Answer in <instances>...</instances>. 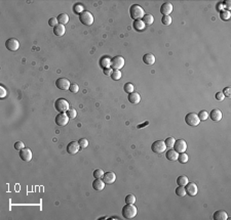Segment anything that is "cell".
<instances>
[{
    "instance_id": "cell-1",
    "label": "cell",
    "mask_w": 231,
    "mask_h": 220,
    "mask_svg": "<svg viewBox=\"0 0 231 220\" xmlns=\"http://www.w3.org/2000/svg\"><path fill=\"white\" fill-rule=\"evenodd\" d=\"M129 16L134 21H138V19H142L143 16H145L144 9L138 4H133L129 8Z\"/></svg>"
},
{
    "instance_id": "cell-2",
    "label": "cell",
    "mask_w": 231,
    "mask_h": 220,
    "mask_svg": "<svg viewBox=\"0 0 231 220\" xmlns=\"http://www.w3.org/2000/svg\"><path fill=\"white\" fill-rule=\"evenodd\" d=\"M137 213H138V210L134 206V204H126L125 207L122 208V216L126 219L135 218Z\"/></svg>"
},
{
    "instance_id": "cell-3",
    "label": "cell",
    "mask_w": 231,
    "mask_h": 220,
    "mask_svg": "<svg viewBox=\"0 0 231 220\" xmlns=\"http://www.w3.org/2000/svg\"><path fill=\"white\" fill-rule=\"evenodd\" d=\"M55 109L60 113H66L70 109V105L65 98H59L55 103Z\"/></svg>"
},
{
    "instance_id": "cell-4",
    "label": "cell",
    "mask_w": 231,
    "mask_h": 220,
    "mask_svg": "<svg viewBox=\"0 0 231 220\" xmlns=\"http://www.w3.org/2000/svg\"><path fill=\"white\" fill-rule=\"evenodd\" d=\"M185 122L187 125H189L191 127H196L199 125L200 120H199L198 116H197V114H195V113H189V114L186 115Z\"/></svg>"
},
{
    "instance_id": "cell-5",
    "label": "cell",
    "mask_w": 231,
    "mask_h": 220,
    "mask_svg": "<svg viewBox=\"0 0 231 220\" xmlns=\"http://www.w3.org/2000/svg\"><path fill=\"white\" fill-rule=\"evenodd\" d=\"M79 21L85 26H92V23H94V16H92V12L84 10L82 13L79 15Z\"/></svg>"
},
{
    "instance_id": "cell-6",
    "label": "cell",
    "mask_w": 231,
    "mask_h": 220,
    "mask_svg": "<svg viewBox=\"0 0 231 220\" xmlns=\"http://www.w3.org/2000/svg\"><path fill=\"white\" fill-rule=\"evenodd\" d=\"M165 148H167V145H165V142L163 140H157V141H154L151 145V149L153 153L156 154H162L165 152Z\"/></svg>"
},
{
    "instance_id": "cell-7",
    "label": "cell",
    "mask_w": 231,
    "mask_h": 220,
    "mask_svg": "<svg viewBox=\"0 0 231 220\" xmlns=\"http://www.w3.org/2000/svg\"><path fill=\"white\" fill-rule=\"evenodd\" d=\"M125 58L120 55L114 56L111 60V68L113 70H121L123 67H125Z\"/></svg>"
},
{
    "instance_id": "cell-8",
    "label": "cell",
    "mask_w": 231,
    "mask_h": 220,
    "mask_svg": "<svg viewBox=\"0 0 231 220\" xmlns=\"http://www.w3.org/2000/svg\"><path fill=\"white\" fill-rule=\"evenodd\" d=\"M174 149L178 154L185 153L186 149H187V143H186V141L184 139L176 140V141H175V145H174Z\"/></svg>"
},
{
    "instance_id": "cell-9",
    "label": "cell",
    "mask_w": 231,
    "mask_h": 220,
    "mask_svg": "<svg viewBox=\"0 0 231 220\" xmlns=\"http://www.w3.org/2000/svg\"><path fill=\"white\" fill-rule=\"evenodd\" d=\"M5 47L10 51H16L20 47V42L16 38H9L5 42Z\"/></svg>"
},
{
    "instance_id": "cell-10",
    "label": "cell",
    "mask_w": 231,
    "mask_h": 220,
    "mask_svg": "<svg viewBox=\"0 0 231 220\" xmlns=\"http://www.w3.org/2000/svg\"><path fill=\"white\" fill-rule=\"evenodd\" d=\"M56 86L61 90H69L71 84H70V81L67 78H59L56 81Z\"/></svg>"
},
{
    "instance_id": "cell-11",
    "label": "cell",
    "mask_w": 231,
    "mask_h": 220,
    "mask_svg": "<svg viewBox=\"0 0 231 220\" xmlns=\"http://www.w3.org/2000/svg\"><path fill=\"white\" fill-rule=\"evenodd\" d=\"M185 190H186V194H189L190 197L196 196L197 193H198V187H197V184H195L194 182H188L187 184L185 185Z\"/></svg>"
},
{
    "instance_id": "cell-12",
    "label": "cell",
    "mask_w": 231,
    "mask_h": 220,
    "mask_svg": "<svg viewBox=\"0 0 231 220\" xmlns=\"http://www.w3.org/2000/svg\"><path fill=\"white\" fill-rule=\"evenodd\" d=\"M69 122V117L65 113H60L57 117H56V124L60 127L66 126Z\"/></svg>"
},
{
    "instance_id": "cell-13",
    "label": "cell",
    "mask_w": 231,
    "mask_h": 220,
    "mask_svg": "<svg viewBox=\"0 0 231 220\" xmlns=\"http://www.w3.org/2000/svg\"><path fill=\"white\" fill-rule=\"evenodd\" d=\"M32 157H33V154L30 148H25L20 151V158L23 161H25V162H30V161L32 160Z\"/></svg>"
},
{
    "instance_id": "cell-14",
    "label": "cell",
    "mask_w": 231,
    "mask_h": 220,
    "mask_svg": "<svg viewBox=\"0 0 231 220\" xmlns=\"http://www.w3.org/2000/svg\"><path fill=\"white\" fill-rule=\"evenodd\" d=\"M174 6L171 2H164L163 4H161L160 6V13L163 16H170L171 12H173Z\"/></svg>"
},
{
    "instance_id": "cell-15",
    "label": "cell",
    "mask_w": 231,
    "mask_h": 220,
    "mask_svg": "<svg viewBox=\"0 0 231 220\" xmlns=\"http://www.w3.org/2000/svg\"><path fill=\"white\" fill-rule=\"evenodd\" d=\"M79 148H80V146H79L78 141H71L70 143H68V145H67V153L70 155H75L79 152Z\"/></svg>"
},
{
    "instance_id": "cell-16",
    "label": "cell",
    "mask_w": 231,
    "mask_h": 220,
    "mask_svg": "<svg viewBox=\"0 0 231 220\" xmlns=\"http://www.w3.org/2000/svg\"><path fill=\"white\" fill-rule=\"evenodd\" d=\"M102 179L106 184H113L116 181V174L114 172H107V173L104 174Z\"/></svg>"
},
{
    "instance_id": "cell-17",
    "label": "cell",
    "mask_w": 231,
    "mask_h": 220,
    "mask_svg": "<svg viewBox=\"0 0 231 220\" xmlns=\"http://www.w3.org/2000/svg\"><path fill=\"white\" fill-rule=\"evenodd\" d=\"M105 185H106V183L103 181L102 178H96L94 180V182H92V187H94V190L97 191L103 190L104 188H105Z\"/></svg>"
},
{
    "instance_id": "cell-18",
    "label": "cell",
    "mask_w": 231,
    "mask_h": 220,
    "mask_svg": "<svg viewBox=\"0 0 231 220\" xmlns=\"http://www.w3.org/2000/svg\"><path fill=\"white\" fill-rule=\"evenodd\" d=\"M155 61H156L155 56H154V54H152V53H146L143 56V61L147 66H152V65L155 63Z\"/></svg>"
},
{
    "instance_id": "cell-19",
    "label": "cell",
    "mask_w": 231,
    "mask_h": 220,
    "mask_svg": "<svg viewBox=\"0 0 231 220\" xmlns=\"http://www.w3.org/2000/svg\"><path fill=\"white\" fill-rule=\"evenodd\" d=\"M210 117H211V119H212L213 121H215V122H218V121H220V120L222 119V117H223V114H222V112L220 111V110L215 109V110H213V111L211 112Z\"/></svg>"
},
{
    "instance_id": "cell-20",
    "label": "cell",
    "mask_w": 231,
    "mask_h": 220,
    "mask_svg": "<svg viewBox=\"0 0 231 220\" xmlns=\"http://www.w3.org/2000/svg\"><path fill=\"white\" fill-rule=\"evenodd\" d=\"M128 101L131 103H133V105H137V103H139L141 101V95L139 93H137V92H133V93H129L128 94Z\"/></svg>"
},
{
    "instance_id": "cell-21",
    "label": "cell",
    "mask_w": 231,
    "mask_h": 220,
    "mask_svg": "<svg viewBox=\"0 0 231 220\" xmlns=\"http://www.w3.org/2000/svg\"><path fill=\"white\" fill-rule=\"evenodd\" d=\"M65 32H66V29H65L64 25L59 24L58 26H56L55 28H53V34H55L56 36H58V37H62V36H64Z\"/></svg>"
},
{
    "instance_id": "cell-22",
    "label": "cell",
    "mask_w": 231,
    "mask_h": 220,
    "mask_svg": "<svg viewBox=\"0 0 231 220\" xmlns=\"http://www.w3.org/2000/svg\"><path fill=\"white\" fill-rule=\"evenodd\" d=\"M214 219L215 220H226V219H228V215L225 211L219 210L214 213Z\"/></svg>"
},
{
    "instance_id": "cell-23",
    "label": "cell",
    "mask_w": 231,
    "mask_h": 220,
    "mask_svg": "<svg viewBox=\"0 0 231 220\" xmlns=\"http://www.w3.org/2000/svg\"><path fill=\"white\" fill-rule=\"evenodd\" d=\"M165 157H167V159L170 161H177L178 160L179 154L177 153L175 149H170V151H168L167 153H165Z\"/></svg>"
},
{
    "instance_id": "cell-24",
    "label": "cell",
    "mask_w": 231,
    "mask_h": 220,
    "mask_svg": "<svg viewBox=\"0 0 231 220\" xmlns=\"http://www.w3.org/2000/svg\"><path fill=\"white\" fill-rule=\"evenodd\" d=\"M100 66L102 67L103 69L111 68V58H108V56H104V58H101V61H100Z\"/></svg>"
},
{
    "instance_id": "cell-25",
    "label": "cell",
    "mask_w": 231,
    "mask_h": 220,
    "mask_svg": "<svg viewBox=\"0 0 231 220\" xmlns=\"http://www.w3.org/2000/svg\"><path fill=\"white\" fill-rule=\"evenodd\" d=\"M145 26L146 25L143 23V21L142 19H138V21H134V23H133V27H134V29L136 30V31H138V32H141V31H143L145 29Z\"/></svg>"
},
{
    "instance_id": "cell-26",
    "label": "cell",
    "mask_w": 231,
    "mask_h": 220,
    "mask_svg": "<svg viewBox=\"0 0 231 220\" xmlns=\"http://www.w3.org/2000/svg\"><path fill=\"white\" fill-rule=\"evenodd\" d=\"M143 23H144L145 25H148V26H150V25L153 24L154 22V16L150 15V13H148V15H145L144 16H143L142 19Z\"/></svg>"
},
{
    "instance_id": "cell-27",
    "label": "cell",
    "mask_w": 231,
    "mask_h": 220,
    "mask_svg": "<svg viewBox=\"0 0 231 220\" xmlns=\"http://www.w3.org/2000/svg\"><path fill=\"white\" fill-rule=\"evenodd\" d=\"M57 19L59 21V24H61V25H65L69 22V16L67 13H61V15H59Z\"/></svg>"
},
{
    "instance_id": "cell-28",
    "label": "cell",
    "mask_w": 231,
    "mask_h": 220,
    "mask_svg": "<svg viewBox=\"0 0 231 220\" xmlns=\"http://www.w3.org/2000/svg\"><path fill=\"white\" fill-rule=\"evenodd\" d=\"M188 182H189V179H188V177L185 175H181L177 178V184L182 185V187H185Z\"/></svg>"
},
{
    "instance_id": "cell-29",
    "label": "cell",
    "mask_w": 231,
    "mask_h": 220,
    "mask_svg": "<svg viewBox=\"0 0 231 220\" xmlns=\"http://www.w3.org/2000/svg\"><path fill=\"white\" fill-rule=\"evenodd\" d=\"M231 16V13L229 10H220V19L223 21H228Z\"/></svg>"
},
{
    "instance_id": "cell-30",
    "label": "cell",
    "mask_w": 231,
    "mask_h": 220,
    "mask_svg": "<svg viewBox=\"0 0 231 220\" xmlns=\"http://www.w3.org/2000/svg\"><path fill=\"white\" fill-rule=\"evenodd\" d=\"M73 11H74V13H76V15H80V13H82L84 11L83 5L80 3L75 4L74 6H73Z\"/></svg>"
},
{
    "instance_id": "cell-31",
    "label": "cell",
    "mask_w": 231,
    "mask_h": 220,
    "mask_svg": "<svg viewBox=\"0 0 231 220\" xmlns=\"http://www.w3.org/2000/svg\"><path fill=\"white\" fill-rule=\"evenodd\" d=\"M188 159H189V157H188V155L186 153H181L179 154V157H178V161L181 164H185V163L188 162Z\"/></svg>"
},
{
    "instance_id": "cell-32",
    "label": "cell",
    "mask_w": 231,
    "mask_h": 220,
    "mask_svg": "<svg viewBox=\"0 0 231 220\" xmlns=\"http://www.w3.org/2000/svg\"><path fill=\"white\" fill-rule=\"evenodd\" d=\"M111 78L112 80L114 81H118L121 79V72L119 70H113V73L111 74Z\"/></svg>"
},
{
    "instance_id": "cell-33",
    "label": "cell",
    "mask_w": 231,
    "mask_h": 220,
    "mask_svg": "<svg viewBox=\"0 0 231 220\" xmlns=\"http://www.w3.org/2000/svg\"><path fill=\"white\" fill-rule=\"evenodd\" d=\"M123 89H125V91L126 93H133L134 92V89H135V86L133 83H125V86H123Z\"/></svg>"
},
{
    "instance_id": "cell-34",
    "label": "cell",
    "mask_w": 231,
    "mask_h": 220,
    "mask_svg": "<svg viewBox=\"0 0 231 220\" xmlns=\"http://www.w3.org/2000/svg\"><path fill=\"white\" fill-rule=\"evenodd\" d=\"M176 194L179 197H185L186 194V190H185V187H182V185H179L178 187L176 188Z\"/></svg>"
},
{
    "instance_id": "cell-35",
    "label": "cell",
    "mask_w": 231,
    "mask_h": 220,
    "mask_svg": "<svg viewBox=\"0 0 231 220\" xmlns=\"http://www.w3.org/2000/svg\"><path fill=\"white\" fill-rule=\"evenodd\" d=\"M175 141H176V139H175L174 137H168L165 139V145H167V148H174V145H175Z\"/></svg>"
},
{
    "instance_id": "cell-36",
    "label": "cell",
    "mask_w": 231,
    "mask_h": 220,
    "mask_svg": "<svg viewBox=\"0 0 231 220\" xmlns=\"http://www.w3.org/2000/svg\"><path fill=\"white\" fill-rule=\"evenodd\" d=\"M125 202L126 204H135V202H136V197H135L134 194H128V196L125 197Z\"/></svg>"
},
{
    "instance_id": "cell-37",
    "label": "cell",
    "mask_w": 231,
    "mask_h": 220,
    "mask_svg": "<svg viewBox=\"0 0 231 220\" xmlns=\"http://www.w3.org/2000/svg\"><path fill=\"white\" fill-rule=\"evenodd\" d=\"M66 113L67 116L69 117V119H75L76 116H77V112H76L75 109H69Z\"/></svg>"
},
{
    "instance_id": "cell-38",
    "label": "cell",
    "mask_w": 231,
    "mask_h": 220,
    "mask_svg": "<svg viewBox=\"0 0 231 220\" xmlns=\"http://www.w3.org/2000/svg\"><path fill=\"white\" fill-rule=\"evenodd\" d=\"M161 23L164 26H170L171 24V18L170 16H163L161 19Z\"/></svg>"
},
{
    "instance_id": "cell-39",
    "label": "cell",
    "mask_w": 231,
    "mask_h": 220,
    "mask_svg": "<svg viewBox=\"0 0 231 220\" xmlns=\"http://www.w3.org/2000/svg\"><path fill=\"white\" fill-rule=\"evenodd\" d=\"M78 143H79L80 148H86L88 146V140L85 139V138H80L78 140Z\"/></svg>"
},
{
    "instance_id": "cell-40",
    "label": "cell",
    "mask_w": 231,
    "mask_h": 220,
    "mask_svg": "<svg viewBox=\"0 0 231 220\" xmlns=\"http://www.w3.org/2000/svg\"><path fill=\"white\" fill-rule=\"evenodd\" d=\"M104 171L102 170V169H96V170L94 171V177L95 178H103L104 176Z\"/></svg>"
},
{
    "instance_id": "cell-41",
    "label": "cell",
    "mask_w": 231,
    "mask_h": 220,
    "mask_svg": "<svg viewBox=\"0 0 231 220\" xmlns=\"http://www.w3.org/2000/svg\"><path fill=\"white\" fill-rule=\"evenodd\" d=\"M197 116H198V118H199V120L200 121H205L208 117V113L207 111H200Z\"/></svg>"
},
{
    "instance_id": "cell-42",
    "label": "cell",
    "mask_w": 231,
    "mask_h": 220,
    "mask_svg": "<svg viewBox=\"0 0 231 220\" xmlns=\"http://www.w3.org/2000/svg\"><path fill=\"white\" fill-rule=\"evenodd\" d=\"M49 25L50 27H53L55 28L56 26H58L59 25V21H58V19L57 18H52V19H49Z\"/></svg>"
},
{
    "instance_id": "cell-43",
    "label": "cell",
    "mask_w": 231,
    "mask_h": 220,
    "mask_svg": "<svg viewBox=\"0 0 231 220\" xmlns=\"http://www.w3.org/2000/svg\"><path fill=\"white\" fill-rule=\"evenodd\" d=\"M69 90L72 92V93H77V92L79 91V86H78L77 84H71Z\"/></svg>"
},
{
    "instance_id": "cell-44",
    "label": "cell",
    "mask_w": 231,
    "mask_h": 220,
    "mask_svg": "<svg viewBox=\"0 0 231 220\" xmlns=\"http://www.w3.org/2000/svg\"><path fill=\"white\" fill-rule=\"evenodd\" d=\"M15 148L16 149V151H21V149L25 148L24 142H22V141H16V142L15 143Z\"/></svg>"
},
{
    "instance_id": "cell-45",
    "label": "cell",
    "mask_w": 231,
    "mask_h": 220,
    "mask_svg": "<svg viewBox=\"0 0 231 220\" xmlns=\"http://www.w3.org/2000/svg\"><path fill=\"white\" fill-rule=\"evenodd\" d=\"M215 97H216V100H217L222 101V100H223L224 98H225V95L223 94V92L220 91V92H217L216 95H215Z\"/></svg>"
},
{
    "instance_id": "cell-46",
    "label": "cell",
    "mask_w": 231,
    "mask_h": 220,
    "mask_svg": "<svg viewBox=\"0 0 231 220\" xmlns=\"http://www.w3.org/2000/svg\"><path fill=\"white\" fill-rule=\"evenodd\" d=\"M222 92H223V94L225 95V96L230 97V95H231V88H230V87H225Z\"/></svg>"
},
{
    "instance_id": "cell-47",
    "label": "cell",
    "mask_w": 231,
    "mask_h": 220,
    "mask_svg": "<svg viewBox=\"0 0 231 220\" xmlns=\"http://www.w3.org/2000/svg\"><path fill=\"white\" fill-rule=\"evenodd\" d=\"M6 94H7V92H6V90H5L4 87L3 86H0V97L4 98L5 96H6Z\"/></svg>"
},
{
    "instance_id": "cell-48",
    "label": "cell",
    "mask_w": 231,
    "mask_h": 220,
    "mask_svg": "<svg viewBox=\"0 0 231 220\" xmlns=\"http://www.w3.org/2000/svg\"><path fill=\"white\" fill-rule=\"evenodd\" d=\"M103 73H104V75H106V76H111V74L113 73V69H112V68L103 69Z\"/></svg>"
},
{
    "instance_id": "cell-49",
    "label": "cell",
    "mask_w": 231,
    "mask_h": 220,
    "mask_svg": "<svg viewBox=\"0 0 231 220\" xmlns=\"http://www.w3.org/2000/svg\"><path fill=\"white\" fill-rule=\"evenodd\" d=\"M225 6H226V7L228 8V9H229V8H230L231 5H230V1H229V0H227V1H225Z\"/></svg>"
}]
</instances>
